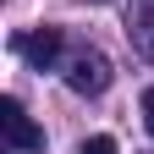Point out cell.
Wrapping results in <instances>:
<instances>
[{
  "mask_svg": "<svg viewBox=\"0 0 154 154\" xmlns=\"http://www.w3.org/2000/svg\"><path fill=\"white\" fill-rule=\"evenodd\" d=\"M0 127H6V143L17 154H44V127L28 116V105L17 94H6V105H0Z\"/></svg>",
  "mask_w": 154,
  "mask_h": 154,
  "instance_id": "1",
  "label": "cell"
},
{
  "mask_svg": "<svg viewBox=\"0 0 154 154\" xmlns=\"http://www.w3.org/2000/svg\"><path fill=\"white\" fill-rule=\"evenodd\" d=\"M66 88L83 94V99L105 94V88H110V61H105L99 50H72V55H66Z\"/></svg>",
  "mask_w": 154,
  "mask_h": 154,
  "instance_id": "2",
  "label": "cell"
},
{
  "mask_svg": "<svg viewBox=\"0 0 154 154\" xmlns=\"http://www.w3.org/2000/svg\"><path fill=\"white\" fill-rule=\"evenodd\" d=\"M11 50L22 55L33 72H55V61H61V50H66V38H61V28H33V33H17Z\"/></svg>",
  "mask_w": 154,
  "mask_h": 154,
  "instance_id": "3",
  "label": "cell"
},
{
  "mask_svg": "<svg viewBox=\"0 0 154 154\" xmlns=\"http://www.w3.org/2000/svg\"><path fill=\"white\" fill-rule=\"evenodd\" d=\"M77 154H121V149H116L110 132H94V138H83V149H77Z\"/></svg>",
  "mask_w": 154,
  "mask_h": 154,
  "instance_id": "4",
  "label": "cell"
},
{
  "mask_svg": "<svg viewBox=\"0 0 154 154\" xmlns=\"http://www.w3.org/2000/svg\"><path fill=\"white\" fill-rule=\"evenodd\" d=\"M138 105H143V127L154 132V88H143V99H138Z\"/></svg>",
  "mask_w": 154,
  "mask_h": 154,
  "instance_id": "5",
  "label": "cell"
}]
</instances>
